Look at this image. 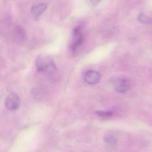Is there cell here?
Here are the masks:
<instances>
[{"label":"cell","instance_id":"cell-1","mask_svg":"<svg viewBox=\"0 0 152 152\" xmlns=\"http://www.w3.org/2000/svg\"><path fill=\"white\" fill-rule=\"evenodd\" d=\"M37 70L44 74L50 76L56 71V68L53 60L46 56H39L36 61Z\"/></svg>","mask_w":152,"mask_h":152},{"label":"cell","instance_id":"cell-2","mask_svg":"<svg viewBox=\"0 0 152 152\" xmlns=\"http://www.w3.org/2000/svg\"><path fill=\"white\" fill-rule=\"evenodd\" d=\"M83 41V36L81 33V26H78L73 29L70 49L73 52L76 50V49L82 44Z\"/></svg>","mask_w":152,"mask_h":152},{"label":"cell","instance_id":"cell-3","mask_svg":"<svg viewBox=\"0 0 152 152\" xmlns=\"http://www.w3.org/2000/svg\"><path fill=\"white\" fill-rule=\"evenodd\" d=\"M5 106L10 110H14L18 108L20 104V99L15 93L9 94L5 100Z\"/></svg>","mask_w":152,"mask_h":152},{"label":"cell","instance_id":"cell-4","mask_svg":"<svg viewBox=\"0 0 152 152\" xmlns=\"http://www.w3.org/2000/svg\"><path fill=\"white\" fill-rule=\"evenodd\" d=\"M115 88L119 93L126 92L130 88V83L125 78H119L115 83Z\"/></svg>","mask_w":152,"mask_h":152},{"label":"cell","instance_id":"cell-5","mask_svg":"<svg viewBox=\"0 0 152 152\" xmlns=\"http://www.w3.org/2000/svg\"><path fill=\"white\" fill-rule=\"evenodd\" d=\"M47 8L46 3L42 2L33 5L31 8V12L35 19H39L43 14Z\"/></svg>","mask_w":152,"mask_h":152},{"label":"cell","instance_id":"cell-6","mask_svg":"<svg viewBox=\"0 0 152 152\" xmlns=\"http://www.w3.org/2000/svg\"><path fill=\"white\" fill-rule=\"evenodd\" d=\"M100 78L99 72L96 71H88L84 75L85 81L90 84H94L97 83Z\"/></svg>","mask_w":152,"mask_h":152},{"label":"cell","instance_id":"cell-7","mask_svg":"<svg viewBox=\"0 0 152 152\" xmlns=\"http://www.w3.org/2000/svg\"><path fill=\"white\" fill-rule=\"evenodd\" d=\"M13 37L17 42H23L26 38V33L23 28L20 26H16L12 31Z\"/></svg>","mask_w":152,"mask_h":152},{"label":"cell","instance_id":"cell-8","mask_svg":"<svg viewBox=\"0 0 152 152\" xmlns=\"http://www.w3.org/2000/svg\"><path fill=\"white\" fill-rule=\"evenodd\" d=\"M104 142L109 148H115L117 144L116 138L112 135H107L104 138Z\"/></svg>","mask_w":152,"mask_h":152},{"label":"cell","instance_id":"cell-9","mask_svg":"<svg viewBox=\"0 0 152 152\" xmlns=\"http://www.w3.org/2000/svg\"><path fill=\"white\" fill-rule=\"evenodd\" d=\"M137 19L140 22L142 23H144V24L152 23V18H151L150 17H149L148 16H147L144 14H142V13L140 14L137 17Z\"/></svg>","mask_w":152,"mask_h":152},{"label":"cell","instance_id":"cell-10","mask_svg":"<svg viewBox=\"0 0 152 152\" xmlns=\"http://www.w3.org/2000/svg\"><path fill=\"white\" fill-rule=\"evenodd\" d=\"M96 113L99 116L103 118L110 117L113 115L112 111H96Z\"/></svg>","mask_w":152,"mask_h":152},{"label":"cell","instance_id":"cell-11","mask_svg":"<svg viewBox=\"0 0 152 152\" xmlns=\"http://www.w3.org/2000/svg\"><path fill=\"white\" fill-rule=\"evenodd\" d=\"M90 2L91 3V4L93 5H97L101 1V0H90Z\"/></svg>","mask_w":152,"mask_h":152}]
</instances>
